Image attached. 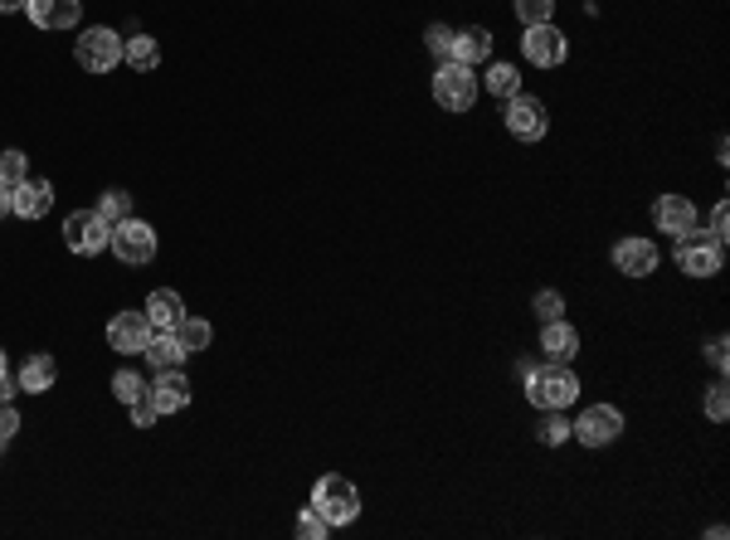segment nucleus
<instances>
[{
  "instance_id": "obj_1",
  "label": "nucleus",
  "mask_w": 730,
  "mask_h": 540,
  "mask_svg": "<svg viewBox=\"0 0 730 540\" xmlns=\"http://www.w3.org/2000/svg\"><path fill=\"white\" fill-rule=\"evenodd\" d=\"M526 400L536 404V409H565V404L580 400V376L570 366L540 360V366L526 370Z\"/></svg>"
},
{
  "instance_id": "obj_2",
  "label": "nucleus",
  "mask_w": 730,
  "mask_h": 540,
  "mask_svg": "<svg viewBox=\"0 0 730 540\" xmlns=\"http://www.w3.org/2000/svg\"><path fill=\"white\" fill-rule=\"evenodd\" d=\"M477 93H483V78L473 74L467 64H458V59H443L434 74V102L443 112H473Z\"/></svg>"
},
{
  "instance_id": "obj_3",
  "label": "nucleus",
  "mask_w": 730,
  "mask_h": 540,
  "mask_svg": "<svg viewBox=\"0 0 730 540\" xmlns=\"http://www.w3.org/2000/svg\"><path fill=\"white\" fill-rule=\"evenodd\" d=\"M312 506H317L331 526H351L361 516V492H356L351 477L327 472V477H317V487H312Z\"/></svg>"
},
{
  "instance_id": "obj_4",
  "label": "nucleus",
  "mask_w": 730,
  "mask_h": 540,
  "mask_svg": "<svg viewBox=\"0 0 730 540\" xmlns=\"http://www.w3.org/2000/svg\"><path fill=\"white\" fill-rule=\"evenodd\" d=\"M73 59H78V69H88V74H112V69L122 64V35L108 29V25L78 29V39H73Z\"/></svg>"
},
{
  "instance_id": "obj_5",
  "label": "nucleus",
  "mask_w": 730,
  "mask_h": 540,
  "mask_svg": "<svg viewBox=\"0 0 730 540\" xmlns=\"http://www.w3.org/2000/svg\"><path fill=\"white\" fill-rule=\"evenodd\" d=\"M726 263V244H716L711 234H677V268H682L686 278H716Z\"/></svg>"
},
{
  "instance_id": "obj_6",
  "label": "nucleus",
  "mask_w": 730,
  "mask_h": 540,
  "mask_svg": "<svg viewBox=\"0 0 730 540\" xmlns=\"http://www.w3.org/2000/svg\"><path fill=\"white\" fill-rule=\"evenodd\" d=\"M108 248L118 254V263H127V268H146V263L156 258V230H151L146 220H137V214H127L122 224H112Z\"/></svg>"
},
{
  "instance_id": "obj_7",
  "label": "nucleus",
  "mask_w": 730,
  "mask_h": 540,
  "mask_svg": "<svg viewBox=\"0 0 730 540\" xmlns=\"http://www.w3.org/2000/svg\"><path fill=\"white\" fill-rule=\"evenodd\" d=\"M570 439H580L584 449H609L613 439H623V409H613V404H589V409L570 424Z\"/></svg>"
},
{
  "instance_id": "obj_8",
  "label": "nucleus",
  "mask_w": 730,
  "mask_h": 540,
  "mask_svg": "<svg viewBox=\"0 0 730 540\" xmlns=\"http://www.w3.org/2000/svg\"><path fill=\"white\" fill-rule=\"evenodd\" d=\"M108 238H112V224L102 220L98 210H73L64 220V244H69V254H78V258L102 254Z\"/></svg>"
},
{
  "instance_id": "obj_9",
  "label": "nucleus",
  "mask_w": 730,
  "mask_h": 540,
  "mask_svg": "<svg viewBox=\"0 0 730 540\" xmlns=\"http://www.w3.org/2000/svg\"><path fill=\"white\" fill-rule=\"evenodd\" d=\"M502 122H507V132L516 142H540V137H546V127H550V112H546V102H540V98L516 93V98L502 102Z\"/></svg>"
},
{
  "instance_id": "obj_10",
  "label": "nucleus",
  "mask_w": 730,
  "mask_h": 540,
  "mask_svg": "<svg viewBox=\"0 0 730 540\" xmlns=\"http://www.w3.org/2000/svg\"><path fill=\"white\" fill-rule=\"evenodd\" d=\"M521 54H526L536 69H560L565 54H570V45H565V35L546 20V25H526V35H521Z\"/></svg>"
},
{
  "instance_id": "obj_11",
  "label": "nucleus",
  "mask_w": 730,
  "mask_h": 540,
  "mask_svg": "<svg viewBox=\"0 0 730 540\" xmlns=\"http://www.w3.org/2000/svg\"><path fill=\"white\" fill-rule=\"evenodd\" d=\"M151 321H146V311H118V317L108 321V346L118 351V356H142L146 341H151Z\"/></svg>"
},
{
  "instance_id": "obj_12",
  "label": "nucleus",
  "mask_w": 730,
  "mask_h": 540,
  "mask_svg": "<svg viewBox=\"0 0 730 540\" xmlns=\"http://www.w3.org/2000/svg\"><path fill=\"white\" fill-rule=\"evenodd\" d=\"M146 400H151L156 414H181L191 404V380L175 370H156V380H146Z\"/></svg>"
},
{
  "instance_id": "obj_13",
  "label": "nucleus",
  "mask_w": 730,
  "mask_h": 540,
  "mask_svg": "<svg viewBox=\"0 0 730 540\" xmlns=\"http://www.w3.org/2000/svg\"><path fill=\"white\" fill-rule=\"evenodd\" d=\"M653 224H657V234H686V230H696L702 224V214H696V205L686 200V195H657L653 200Z\"/></svg>"
},
{
  "instance_id": "obj_14",
  "label": "nucleus",
  "mask_w": 730,
  "mask_h": 540,
  "mask_svg": "<svg viewBox=\"0 0 730 540\" xmlns=\"http://www.w3.org/2000/svg\"><path fill=\"white\" fill-rule=\"evenodd\" d=\"M25 15L35 29H78L83 0H25Z\"/></svg>"
},
{
  "instance_id": "obj_15",
  "label": "nucleus",
  "mask_w": 730,
  "mask_h": 540,
  "mask_svg": "<svg viewBox=\"0 0 730 540\" xmlns=\"http://www.w3.org/2000/svg\"><path fill=\"white\" fill-rule=\"evenodd\" d=\"M54 210V185L49 181H20L15 191H10V214H20V220H45V214Z\"/></svg>"
},
{
  "instance_id": "obj_16",
  "label": "nucleus",
  "mask_w": 730,
  "mask_h": 540,
  "mask_svg": "<svg viewBox=\"0 0 730 540\" xmlns=\"http://www.w3.org/2000/svg\"><path fill=\"white\" fill-rule=\"evenodd\" d=\"M580 356V331L560 321H540V360H556V366H570Z\"/></svg>"
},
{
  "instance_id": "obj_17",
  "label": "nucleus",
  "mask_w": 730,
  "mask_h": 540,
  "mask_svg": "<svg viewBox=\"0 0 730 540\" xmlns=\"http://www.w3.org/2000/svg\"><path fill=\"white\" fill-rule=\"evenodd\" d=\"M613 268H619L623 278H648L657 273V244L653 238H623V244H613Z\"/></svg>"
},
{
  "instance_id": "obj_18",
  "label": "nucleus",
  "mask_w": 730,
  "mask_h": 540,
  "mask_svg": "<svg viewBox=\"0 0 730 540\" xmlns=\"http://www.w3.org/2000/svg\"><path fill=\"white\" fill-rule=\"evenodd\" d=\"M487 54H492V29H487V25H467V29H453V54H448V59H458V64L477 69Z\"/></svg>"
},
{
  "instance_id": "obj_19",
  "label": "nucleus",
  "mask_w": 730,
  "mask_h": 540,
  "mask_svg": "<svg viewBox=\"0 0 730 540\" xmlns=\"http://www.w3.org/2000/svg\"><path fill=\"white\" fill-rule=\"evenodd\" d=\"M146 321H151V331H171L175 321L185 317V303L175 287H156V293H146Z\"/></svg>"
},
{
  "instance_id": "obj_20",
  "label": "nucleus",
  "mask_w": 730,
  "mask_h": 540,
  "mask_svg": "<svg viewBox=\"0 0 730 540\" xmlns=\"http://www.w3.org/2000/svg\"><path fill=\"white\" fill-rule=\"evenodd\" d=\"M54 380H59V360L54 356H45V351H35V356L20 366V376H15V385L25 390V394H45V390H54Z\"/></svg>"
},
{
  "instance_id": "obj_21",
  "label": "nucleus",
  "mask_w": 730,
  "mask_h": 540,
  "mask_svg": "<svg viewBox=\"0 0 730 540\" xmlns=\"http://www.w3.org/2000/svg\"><path fill=\"white\" fill-rule=\"evenodd\" d=\"M171 336L181 341V351H185V356H195V351H210V341H215V327H210V321H205V317H191V311H185V317L171 327Z\"/></svg>"
},
{
  "instance_id": "obj_22",
  "label": "nucleus",
  "mask_w": 730,
  "mask_h": 540,
  "mask_svg": "<svg viewBox=\"0 0 730 540\" xmlns=\"http://www.w3.org/2000/svg\"><path fill=\"white\" fill-rule=\"evenodd\" d=\"M122 64L137 69V74H151V69L161 64V45H156L151 35H132V39H122Z\"/></svg>"
},
{
  "instance_id": "obj_23",
  "label": "nucleus",
  "mask_w": 730,
  "mask_h": 540,
  "mask_svg": "<svg viewBox=\"0 0 730 540\" xmlns=\"http://www.w3.org/2000/svg\"><path fill=\"white\" fill-rule=\"evenodd\" d=\"M142 356L151 360L156 370H175V366L185 360V351H181V341H175L171 331H156V336L146 341V351H142Z\"/></svg>"
},
{
  "instance_id": "obj_24",
  "label": "nucleus",
  "mask_w": 730,
  "mask_h": 540,
  "mask_svg": "<svg viewBox=\"0 0 730 540\" xmlns=\"http://www.w3.org/2000/svg\"><path fill=\"white\" fill-rule=\"evenodd\" d=\"M483 88L492 93L497 102H507V98H516V93H521V74L511 64H492V69H487V78H483Z\"/></svg>"
},
{
  "instance_id": "obj_25",
  "label": "nucleus",
  "mask_w": 730,
  "mask_h": 540,
  "mask_svg": "<svg viewBox=\"0 0 730 540\" xmlns=\"http://www.w3.org/2000/svg\"><path fill=\"white\" fill-rule=\"evenodd\" d=\"M536 439L546 443V449H560V443L570 439V419L560 409H540V424H536Z\"/></svg>"
},
{
  "instance_id": "obj_26",
  "label": "nucleus",
  "mask_w": 730,
  "mask_h": 540,
  "mask_svg": "<svg viewBox=\"0 0 730 540\" xmlns=\"http://www.w3.org/2000/svg\"><path fill=\"white\" fill-rule=\"evenodd\" d=\"M29 175V161H25V151H0V185H5V191H15L20 181H25Z\"/></svg>"
},
{
  "instance_id": "obj_27",
  "label": "nucleus",
  "mask_w": 730,
  "mask_h": 540,
  "mask_svg": "<svg viewBox=\"0 0 730 540\" xmlns=\"http://www.w3.org/2000/svg\"><path fill=\"white\" fill-rule=\"evenodd\" d=\"M98 214L108 224H122L132 214V195L127 191H102V200H98Z\"/></svg>"
},
{
  "instance_id": "obj_28",
  "label": "nucleus",
  "mask_w": 730,
  "mask_h": 540,
  "mask_svg": "<svg viewBox=\"0 0 730 540\" xmlns=\"http://www.w3.org/2000/svg\"><path fill=\"white\" fill-rule=\"evenodd\" d=\"M112 394H118L122 404H137V400H146V380L137 370H118V376H112Z\"/></svg>"
},
{
  "instance_id": "obj_29",
  "label": "nucleus",
  "mask_w": 730,
  "mask_h": 540,
  "mask_svg": "<svg viewBox=\"0 0 730 540\" xmlns=\"http://www.w3.org/2000/svg\"><path fill=\"white\" fill-rule=\"evenodd\" d=\"M531 311H536V321H560L565 317V297H560L556 287H546V293L531 297Z\"/></svg>"
},
{
  "instance_id": "obj_30",
  "label": "nucleus",
  "mask_w": 730,
  "mask_h": 540,
  "mask_svg": "<svg viewBox=\"0 0 730 540\" xmlns=\"http://www.w3.org/2000/svg\"><path fill=\"white\" fill-rule=\"evenodd\" d=\"M292 531H297V540H321V536L331 531V521L317 512V506H307V512L297 516V526H292Z\"/></svg>"
},
{
  "instance_id": "obj_31",
  "label": "nucleus",
  "mask_w": 730,
  "mask_h": 540,
  "mask_svg": "<svg viewBox=\"0 0 730 540\" xmlns=\"http://www.w3.org/2000/svg\"><path fill=\"white\" fill-rule=\"evenodd\" d=\"M556 15V0H516V20L521 25H546Z\"/></svg>"
},
{
  "instance_id": "obj_32",
  "label": "nucleus",
  "mask_w": 730,
  "mask_h": 540,
  "mask_svg": "<svg viewBox=\"0 0 730 540\" xmlns=\"http://www.w3.org/2000/svg\"><path fill=\"white\" fill-rule=\"evenodd\" d=\"M424 45H429V54L448 59V54H453V29H448V25H429V29H424Z\"/></svg>"
},
{
  "instance_id": "obj_33",
  "label": "nucleus",
  "mask_w": 730,
  "mask_h": 540,
  "mask_svg": "<svg viewBox=\"0 0 730 540\" xmlns=\"http://www.w3.org/2000/svg\"><path fill=\"white\" fill-rule=\"evenodd\" d=\"M20 433V409L10 400H0V453L10 449V439Z\"/></svg>"
},
{
  "instance_id": "obj_34",
  "label": "nucleus",
  "mask_w": 730,
  "mask_h": 540,
  "mask_svg": "<svg viewBox=\"0 0 730 540\" xmlns=\"http://www.w3.org/2000/svg\"><path fill=\"white\" fill-rule=\"evenodd\" d=\"M726 414H730V394H726V385H711L706 390V419L726 424Z\"/></svg>"
},
{
  "instance_id": "obj_35",
  "label": "nucleus",
  "mask_w": 730,
  "mask_h": 540,
  "mask_svg": "<svg viewBox=\"0 0 730 540\" xmlns=\"http://www.w3.org/2000/svg\"><path fill=\"white\" fill-rule=\"evenodd\" d=\"M711 238L716 244H730V205L726 200L711 210Z\"/></svg>"
},
{
  "instance_id": "obj_36",
  "label": "nucleus",
  "mask_w": 730,
  "mask_h": 540,
  "mask_svg": "<svg viewBox=\"0 0 730 540\" xmlns=\"http://www.w3.org/2000/svg\"><path fill=\"white\" fill-rule=\"evenodd\" d=\"M127 409H132V424H137V429H151V424L161 419V414L151 409V400H137V404H127Z\"/></svg>"
},
{
  "instance_id": "obj_37",
  "label": "nucleus",
  "mask_w": 730,
  "mask_h": 540,
  "mask_svg": "<svg viewBox=\"0 0 730 540\" xmlns=\"http://www.w3.org/2000/svg\"><path fill=\"white\" fill-rule=\"evenodd\" d=\"M706 360H711L716 370H726V366H730V341H726V336H716L711 346H706Z\"/></svg>"
},
{
  "instance_id": "obj_38",
  "label": "nucleus",
  "mask_w": 730,
  "mask_h": 540,
  "mask_svg": "<svg viewBox=\"0 0 730 540\" xmlns=\"http://www.w3.org/2000/svg\"><path fill=\"white\" fill-rule=\"evenodd\" d=\"M0 220H10V191L0 185Z\"/></svg>"
},
{
  "instance_id": "obj_39",
  "label": "nucleus",
  "mask_w": 730,
  "mask_h": 540,
  "mask_svg": "<svg viewBox=\"0 0 730 540\" xmlns=\"http://www.w3.org/2000/svg\"><path fill=\"white\" fill-rule=\"evenodd\" d=\"M10 10H25V0H0V15H10Z\"/></svg>"
},
{
  "instance_id": "obj_40",
  "label": "nucleus",
  "mask_w": 730,
  "mask_h": 540,
  "mask_svg": "<svg viewBox=\"0 0 730 540\" xmlns=\"http://www.w3.org/2000/svg\"><path fill=\"white\" fill-rule=\"evenodd\" d=\"M15 390H20V385H10V376L0 380V400H10V394H15Z\"/></svg>"
},
{
  "instance_id": "obj_41",
  "label": "nucleus",
  "mask_w": 730,
  "mask_h": 540,
  "mask_svg": "<svg viewBox=\"0 0 730 540\" xmlns=\"http://www.w3.org/2000/svg\"><path fill=\"white\" fill-rule=\"evenodd\" d=\"M10 376V366H5V351H0V380H5Z\"/></svg>"
}]
</instances>
